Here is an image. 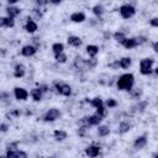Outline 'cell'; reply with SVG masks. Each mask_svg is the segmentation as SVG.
Instances as JSON below:
<instances>
[{
	"instance_id": "5",
	"label": "cell",
	"mask_w": 158,
	"mask_h": 158,
	"mask_svg": "<svg viewBox=\"0 0 158 158\" xmlns=\"http://www.w3.org/2000/svg\"><path fill=\"white\" fill-rule=\"evenodd\" d=\"M136 14V9L132 6V5H128V4H125L120 7V15L123 17V19H131L132 16H135Z\"/></svg>"
},
{
	"instance_id": "34",
	"label": "cell",
	"mask_w": 158,
	"mask_h": 158,
	"mask_svg": "<svg viewBox=\"0 0 158 158\" xmlns=\"http://www.w3.org/2000/svg\"><path fill=\"white\" fill-rule=\"evenodd\" d=\"M10 94L6 93V91H0V101H4V102H7L10 101Z\"/></svg>"
},
{
	"instance_id": "45",
	"label": "cell",
	"mask_w": 158,
	"mask_h": 158,
	"mask_svg": "<svg viewBox=\"0 0 158 158\" xmlns=\"http://www.w3.org/2000/svg\"><path fill=\"white\" fill-rule=\"evenodd\" d=\"M0 27H5V17L0 16Z\"/></svg>"
},
{
	"instance_id": "21",
	"label": "cell",
	"mask_w": 158,
	"mask_h": 158,
	"mask_svg": "<svg viewBox=\"0 0 158 158\" xmlns=\"http://www.w3.org/2000/svg\"><path fill=\"white\" fill-rule=\"evenodd\" d=\"M131 130V123L130 122H127V121H122V122H120V125H118V133H121V135H123V133H126V132H128Z\"/></svg>"
},
{
	"instance_id": "47",
	"label": "cell",
	"mask_w": 158,
	"mask_h": 158,
	"mask_svg": "<svg viewBox=\"0 0 158 158\" xmlns=\"http://www.w3.org/2000/svg\"><path fill=\"white\" fill-rule=\"evenodd\" d=\"M20 0H7V2H9V5H14V4H16V2H19Z\"/></svg>"
},
{
	"instance_id": "18",
	"label": "cell",
	"mask_w": 158,
	"mask_h": 158,
	"mask_svg": "<svg viewBox=\"0 0 158 158\" xmlns=\"http://www.w3.org/2000/svg\"><path fill=\"white\" fill-rule=\"evenodd\" d=\"M53 137H54L56 141H59L60 142V141H64L68 137V133L65 131H63V130H56L53 132Z\"/></svg>"
},
{
	"instance_id": "11",
	"label": "cell",
	"mask_w": 158,
	"mask_h": 158,
	"mask_svg": "<svg viewBox=\"0 0 158 158\" xmlns=\"http://www.w3.org/2000/svg\"><path fill=\"white\" fill-rule=\"evenodd\" d=\"M25 73H26V67L21 63H17L14 68V77L15 78H22L25 75Z\"/></svg>"
},
{
	"instance_id": "12",
	"label": "cell",
	"mask_w": 158,
	"mask_h": 158,
	"mask_svg": "<svg viewBox=\"0 0 158 158\" xmlns=\"http://www.w3.org/2000/svg\"><path fill=\"white\" fill-rule=\"evenodd\" d=\"M37 28H38L37 23H36L33 20L27 19V21H26V23H25V31L28 32V33H33V32L37 31Z\"/></svg>"
},
{
	"instance_id": "31",
	"label": "cell",
	"mask_w": 158,
	"mask_h": 158,
	"mask_svg": "<svg viewBox=\"0 0 158 158\" xmlns=\"http://www.w3.org/2000/svg\"><path fill=\"white\" fill-rule=\"evenodd\" d=\"M146 106H147V101H139L136 106H133L132 109H135V111H138V112H142V111H144V109H146Z\"/></svg>"
},
{
	"instance_id": "30",
	"label": "cell",
	"mask_w": 158,
	"mask_h": 158,
	"mask_svg": "<svg viewBox=\"0 0 158 158\" xmlns=\"http://www.w3.org/2000/svg\"><path fill=\"white\" fill-rule=\"evenodd\" d=\"M20 110H17V109H15V110H11L10 112H7L6 114V117L9 118V120H14V118H16V117H19L20 116Z\"/></svg>"
},
{
	"instance_id": "16",
	"label": "cell",
	"mask_w": 158,
	"mask_h": 158,
	"mask_svg": "<svg viewBox=\"0 0 158 158\" xmlns=\"http://www.w3.org/2000/svg\"><path fill=\"white\" fill-rule=\"evenodd\" d=\"M85 14L84 12H79V11H77V12H73L72 15H70V21H73V22H83V21H85Z\"/></svg>"
},
{
	"instance_id": "6",
	"label": "cell",
	"mask_w": 158,
	"mask_h": 158,
	"mask_svg": "<svg viewBox=\"0 0 158 158\" xmlns=\"http://www.w3.org/2000/svg\"><path fill=\"white\" fill-rule=\"evenodd\" d=\"M14 95H15V98H16L17 100L23 101V100H26V99L28 98V91H27L26 89H23V88L16 86V88L14 89Z\"/></svg>"
},
{
	"instance_id": "2",
	"label": "cell",
	"mask_w": 158,
	"mask_h": 158,
	"mask_svg": "<svg viewBox=\"0 0 158 158\" xmlns=\"http://www.w3.org/2000/svg\"><path fill=\"white\" fill-rule=\"evenodd\" d=\"M153 64L154 59L153 58H143L139 62V72L143 75H149L153 72Z\"/></svg>"
},
{
	"instance_id": "48",
	"label": "cell",
	"mask_w": 158,
	"mask_h": 158,
	"mask_svg": "<svg viewBox=\"0 0 158 158\" xmlns=\"http://www.w3.org/2000/svg\"><path fill=\"white\" fill-rule=\"evenodd\" d=\"M157 48H158V47H157V42H154V43H153V49H154V52H158Z\"/></svg>"
},
{
	"instance_id": "41",
	"label": "cell",
	"mask_w": 158,
	"mask_h": 158,
	"mask_svg": "<svg viewBox=\"0 0 158 158\" xmlns=\"http://www.w3.org/2000/svg\"><path fill=\"white\" fill-rule=\"evenodd\" d=\"M48 1H49V0H36V4H37L38 6H44V5L48 4Z\"/></svg>"
},
{
	"instance_id": "19",
	"label": "cell",
	"mask_w": 158,
	"mask_h": 158,
	"mask_svg": "<svg viewBox=\"0 0 158 158\" xmlns=\"http://www.w3.org/2000/svg\"><path fill=\"white\" fill-rule=\"evenodd\" d=\"M130 96H131V99H135V100H138L141 96H142V94H143V90L141 89V88H132L130 91Z\"/></svg>"
},
{
	"instance_id": "33",
	"label": "cell",
	"mask_w": 158,
	"mask_h": 158,
	"mask_svg": "<svg viewBox=\"0 0 158 158\" xmlns=\"http://www.w3.org/2000/svg\"><path fill=\"white\" fill-rule=\"evenodd\" d=\"M31 15H32V17H33L35 20H41V19H42V11H41L40 9H32Z\"/></svg>"
},
{
	"instance_id": "1",
	"label": "cell",
	"mask_w": 158,
	"mask_h": 158,
	"mask_svg": "<svg viewBox=\"0 0 158 158\" xmlns=\"http://www.w3.org/2000/svg\"><path fill=\"white\" fill-rule=\"evenodd\" d=\"M133 84H135V77L131 73H125L117 79V89L118 90L130 91L133 88Z\"/></svg>"
},
{
	"instance_id": "17",
	"label": "cell",
	"mask_w": 158,
	"mask_h": 158,
	"mask_svg": "<svg viewBox=\"0 0 158 158\" xmlns=\"http://www.w3.org/2000/svg\"><path fill=\"white\" fill-rule=\"evenodd\" d=\"M121 44H122V46H123L126 49H132V48L137 47V43H136L135 37H132V38H127V37H126Z\"/></svg>"
},
{
	"instance_id": "24",
	"label": "cell",
	"mask_w": 158,
	"mask_h": 158,
	"mask_svg": "<svg viewBox=\"0 0 158 158\" xmlns=\"http://www.w3.org/2000/svg\"><path fill=\"white\" fill-rule=\"evenodd\" d=\"M98 135H99L100 137H106V136H109V135H110V128H109V126H106V125L99 126V128H98Z\"/></svg>"
},
{
	"instance_id": "39",
	"label": "cell",
	"mask_w": 158,
	"mask_h": 158,
	"mask_svg": "<svg viewBox=\"0 0 158 158\" xmlns=\"http://www.w3.org/2000/svg\"><path fill=\"white\" fill-rule=\"evenodd\" d=\"M149 23H151V26H153V27H158V19H157V17L151 19Z\"/></svg>"
},
{
	"instance_id": "4",
	"label": "cell",
	"mask_w": 158,
	"mask_h": 158,
	"mask_svg": "<svg viewBox=\"0 0 158 158\" xmlns=\"http://www.w3.org/2000/svg\"><path fill=\"white\" fill-rule=\"evenodd\" d=\"M60 111L58 110V109H56V107H52V109H49L44 115H43V121H46V122H53V121H56L57 118H59L60 117Z\"/></svg>"
},
{
	"instance_id": "14",
	"label": "cell",
	"mask_w": 158,
	"mask_h": 158,
	"mask_svg": "<svg viewBox=\"0 0 158 158\" xmlns=\"http://www.w3.org/2000/svg\"><path fill=\"white\" fill-rule=\"evenodd\" d=\"M99 153H100V147L99 146L91 144V146L85 148V154L89 156V157H96V156H99Z\"/></svg>"
},
{
	"instance_id": "49",
	"label": "cell",
	"mask_w": 158,
	"mask_h": 158,
	"mask_svg": "<svg viewBox=\"0 0 158 158\" xmlns=\"http://www.w3.org/2000/svg\"><path fill=\"white\" fill-rule=\"evenodd\" d=\"M0 7H1V4H0Z\"/></svg>"
},
{
	"instance_id": "35",
	"label": "cell",
	"mask_w": 158,
	"mask_h": 158,
	"mask_svg": "<svg viewBox=\"0 0 158 158\" xmlns=\"http://www.w3.org/2000/svg\"><path fill=\"white\" fill-rule=\"evenodd\" d=\"M15 25V20L12 17H5V27H14Z\"/></svg>"
},
{
	"instance_id": "15",
	"label": "cell",
	"mask_w": 158,
	"mask_h": 158,
	"mask_svg": "<svg viewBox=\"0 0 158 158\" xmlns=\"http://www.w3.org/2000/svg\"><path fill=\"white\" fill-rule=\"evenodd\" d=\"M67 42H68L69 46H73V47H80V46L83 44L81 38L78 37V36H69V37L67 38Z\"/></svg>"
},
{
	"instance_id": "23",
	"label": "cell",
	"mask_w": 158,
	"mask_h": 158,
	"mask_svg": "<svg viewBox=\"0 0 158 158\" xmlns=\"http://www.w3.org/2000/svg\"><path fill=\"white\" fill-rule=\"evenodd\" d=\"M91 11H93V14H94L95 16H98V17H101V16L104 15V12H105V9H104V6H102V5H100V4H96L95 6H93Z\"/></svg>"
},
{
	"instance_id": "7",
	"label": "cell",
	"mask_w": 158,
	"mask_h": 158,
	"mask_svg": "<svg viewBox=\"0 0 158 158\" xmlns=\"http://www.w3.org/2000/svg\"><path fill=\"white\" fill-rule=\"evenodd\" d=\"M146 144H147V136L143 135V136H139V137H137V138L135 139V142H133V148H135L136 151H139V149L144 148Z\"/></svg>"
},
{
	"instance_id": "36",
	"label": "cell",
	"mask_w": 158,
	"mask_h": 158,
	"mask_svg": "<svg viewBox=\"0 0 158 158\" xmlns=\"http://www.w3.org/2000/svg\"><path fill=\"white\" fill-rule=\"evenodd\" d=\"M135 40H136V43H137V46H141V44H143V43H146V42H147V38H146V37H143V36H138V37H135Z\"/></svg>"
},
{
	"instance_id": "37",
	"label": "cell",
	"mask_w": 158,
	"mask_h": 158,
	"mask_svg": "<svg viewBox=\"0 0 158 158\" xmlns=\"http://www.w3.org/2000/svg\"><path fill=\"white\" fill-rule=\"evenodd\" d=\"M105 104H106V107H109V109H110V107H115V106L117 105V102H116L115 99H107Z\"/></svg>"
},
{
	"instance_id": "3",
	"label": "cell",
	"mask_w": 158,
	"mask_h": 158,
	"mask_svg": "<svg viewBox=\"0 0 158 158\" xmlns=\"http://www.w3.org/2000/svg\"><path fill=\"white\" fill-rule=\"evenodd\" d=\"M54 91L59 95H63V96H69L72 94V88L69 84H65V83H54V86H53Z\"/></svg>"
},
{
	"instance_id": "9",
	"label": "cell",
	"mask_w": 158,
	"mask_h": 158,
	"mask_svg": "<svg viewBox=\"0 0 158 158\" xmlns=\"http://www.w3.org/2000/svg\"><path fill=\"white\" fill-rule=\"evenodd\" d=\"M73 65H74L78 70H84V69H86V59H84V58L80 57V56H77V57L74 58Z\"/></svg>"
},
{
	"instance_id": "40",
	"label": "cell",
	"mask_w": 158,
	"mask_h": 158,
	"mask_svg": "<svg viewBox=\"0 0 158 158\" xmlns=\"http://www.w3.org/2000/svg\"><path fill=\"white\" fill-rule=\"evenodd\" d=\"M38 88H40V90H41L42 93H47V91L49 90V86H48V85H46V84H42V85H40Z\"/></svg>"
},
{
	"instance_id": "13",
	"label": "cell",
	"mask_w": 158,
	"mask_h": 158,
	"mask_svg": "<svg viewBox=\"0 0 158 158\" xmlns=\"http://www.w3.org/2000/svg\"><path fill=\"white\" fill-rule=\"evenodd\" d=\"M6 14H7L9 17L15 19L16 16H19L21 14V9L20 7H16V6H12V5H9L6 7Z\"/></svg>"
},
{
	"instance_id": "25",
	"label": "cell",
	"mask_w": 158,
	"mask_h": 158,
	"mask_svg": "<svg viewBox=\"0 0 158 158\" xmlns=\"http://www.w3.org/2000/svg\"><path fill=\"white\" fill-rule=\"evenodd\" d=\"M86 53L89 54V57H95L99 53V47L94 46V44H89L86 47Z\"/></svg>"
},
{
	"instance_id": "27",
	"label": "cell",
	"mask_w": 158,
	"mask_h": 158,
	"mask_svg": "<svg viewBox=\"0 0 158 158\" xmlns=\"http://www.w3.org/2000/svg\"><path fill=\"white\" fill-rule=\"evenodd\" d=\"M54 59H56L58 63H65L67 59H68V57H67V54H65L64 52H60V53L54 54Z\"/></svg>"
},
{
	"instance_id": "29",
	"label": "cell",
	"mask_w": 158,
	"mask_h": 158,
	"mask_svg": "<svg viewBox=\"0 0 158 158\" xmlns=\"http://www.w3.org/2000/svg\"><path fill=\"white\" fill-rule=\"evenodd\" d=\"M125 38H126V36H125V33H123V32L117 31V32H115V33H114V40H115L116 42H118V43H122Z\"/></svg>"
},
{
	"instance_id": "43",
	"label": "cell",
	"mask_w": 158,
	"mask_h": 158,
	"mask_svg": "<svg viewBox=\"0 0 158 158\" xmlns=\"http://www.w3.org/2000/svg\"><path fill=\"white\" fill-rule=\"evenodd\" d=\"M7 128H9V126H7L6 123H1V125H0V132H6Z\"/></svg>"
},
{
	"instance_id": "22",
	"label": "cell",
	"mask_w": 158,
	"mask_h": 158,
	"mask_svg": "<svg viewBox=\"0 0 158 158\" xmlns=\"http://www.w3.org/2000/svg\"><path fill=\"white\" fill-rule=\"evenodd\" d=\"M131 63H132V60H131L130 57H123V58H121V59L118 60V65H120V68H122V69H128V68L131 67Z\"/></svg>"
},
{
	"instance_id": "28",
	"label": "cell",
	"mask_w": 158,
	"mask_h": 158,
	"mask_svg": "<svg viewBox=\"0 0 158 158\" xmlns=\"http://www.w3.org/2000/svg\"><path fill=\"white\" fill-rule=\"evenodd\" d=\"M90 105L93 106V107H100V106H102L104 105V101H102V99L101 98H94V99H91V101H90Z\"/></svg>"
},
{
	"instance_id": "26",
	"label": "cell",
	"mask_w": 158,
	"mask_h": 158,
	"mask_svg": "<svg viewBox=\"0 0 158 158\" xmlns=\"http://www.w3.org/2000/svg\"><path fill=\"white\" fill-rule=\"evenodd\" d=\"M63 49H64V46H63V43H60V42H56V43L52 44V51H53L54 54L63 52Z\"/></svg>"
},
{
	"instance_id": "8",
	"label": "cell",
	"mask_w": 158,
	"mask_h": 158,
	"mask_svg": "<svg viewBox=\"0 0 158 158\" xmlns=\"http://www.w3.org/2000/svg\"><path fill=\"white\" fill-rule=\"evenodd\" d=\"M37 52V47L33 44H26L21 48V54L25 57H31Z\"/></svg>"
},
{
	"instance_id": "38",
	"label": "cell",
	"mask_w": 158,
	"mask_h": 158,
	"mask_svg": "<svg viewBox=\"0 0 158 158\" xmlns=\"http://www.w3.org/2000/svg\"><path fill=\"white\" fill-rule=\"evenodd\" d=\"M17 146H19V142H11V143H9V144L6 146V148H7V151H10V149H16Z\"/></svg>"
},
{
	"instance_id": "42",
	"label": "cell",
	"mask_w": 158,
	"mask_h": 158,
	"mask_svg": "<svg viewBox=\"0 0 158 158\" xmlns=\"http://www.w3.org/2000/svg\"><path fill=\"white\" fill-rule=\"evenodd\" d=\"M118 60H116V62H114V63H110L109 64V68H112V69H118Z\"/></svg>"
},
{
	"instance_id": "32",
	"label": "cell",
	"mask_w": 158,
	"mask_h": 158,
	"mask_svg": "<svg viewBox=\"0 0 158 158\" xmlns=\"http://www.w3.org/2000/svg\"><path fill=\"white\" fill-rule=\"evenodd\" d=\"M98 64V60L95 57H90V59L86 60V69H93Z\"/></svg>"
},
{
	"instance_id": "10",
	"label": "cell",
	"mask_w": 158,
	"mask_h": 158,
	"mask_svg": "<svg viewBox=\"0 0 158 158\" xmlns=\"http://www.w3.org/2000/svg\"><path fill=\"white\" fill-rule=\"evenodd\" d=\"M6 157H9V158H26L27 153L23 151H19V149H10L6 152Z\"/></svg>"
},
{
	"instance_id": "46",
	"label": "cell",
	"mask_w": 158,
	"mask_h": 158,
	"mask_svg": "<svg viewBox=\"0 0 158 158\" xmlns=\"http://www.w3.org/2000/svg\"><path fill=\"white\" fill-rule=\"evenodd\" d=\"M49 2H52L53 5H59L62 2V0H49Z\"/></svg>"
},
{
	"instance_id": "44",
	"label": "cell",
	"mask_w": 158,
	"mask_h": 158,
	"mask_svg": "<svg viewBox=\"0 0 158 158\" xmlns=\"http://www.w3.org/2000/svg\"><path fill=\"white\" fill-rule=\"evenodd\" d=\"M6 56V51L4 48H0V58H4Z\"/></svg>"
},
{
	"instance_id": "20",
	"label": "cell",
	"mask_w": 158,
	"mask_h": 158,
	"mask_svg": "<svg viewBox=\"0 0 158 158\" xmlns=\"http://www.w3.org/2000/svg\"><path fill=\"white\" fill-rule=\"evenodd\" d=\"M31 96L33 99V101H41L42 100V96H43V93L40 90V88H35L31 90Z\"/></svg>"
}]
</instances>
